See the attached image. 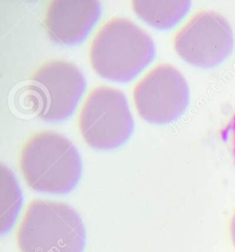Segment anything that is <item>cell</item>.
<instances>
[{
    "instance_id": "cell-2",
    "label": "cell",
    "mask_w": 235,
    "mask_h": 252,
    "mask_svg": "<svg viewBox=\"0 0 235 252\" xmlns=\"http://www.w3.org/2000/svg\"><path fill=\"white\" fill-rule=\"evenodd\" d=\"M155 56V43L141 27L116 17L98 30L88 49L92 68L101 76L125 82L141 72Z\"/></svg>"
},
{
    "instance_id": "cell-8",
    "label": "cell",
    "mask_w": 235,
    "mask_h": 252,
    "mask_svg": "<svg viewBox=\"0 0 235 252\" xmlns=\"http://www.w3.org/2000/svg\"><path fill=\"white\" fill-rule=\"evenodd\" d=\"M101 15L96 0H50L42 13V26L51 40L74 44L83 40Z\"/></svg>"
},
{
    "instance_id": "cell-11",
    "label": "cell",
    "mask_w": 235,
    "mask_h": 252,
    "mask_svg": "<svg viewBox=\"0 0 235 252\" xmlns=\"http://www.w3.org/2000/svg\"><path fill=\"white\" fill-rule=\"evenodd\" d=\"M229 237L232 242V245L235 250V211L233 213L229 222Z\"/></svg>"
},
{
    "instance_id": "cell-6",
    "label": "cell",
    "mask_w": 235,
    "mask_h": 252,
    "mask_svg": "<svg viewBox=\"0 0 235 252\" xmlns=\"http://www.w3.org/2000/svg\"><path fill=\"white\" fill-rule=\"evenodd\" d=\"M234 33L228 20L212 10L193 14L173 37L176 53L196 66L213 67L225 60L234 48Z\"/></svg>"
},
{
    "instance_id": "cell-3",
    "label": "cell",
    "mask_w": 235,
    "mask_h": 252,
    "mask_svg": "<svg viewBox=\"0 0 235 252\" xmlns=\"http://www.w3.org/2000/svg\"><path fill=\"white\" fill-rule=\"evenodd\" d=\"M16 240L20 252H83L86 230L67 204L34 199L20 219Z\"/></svg>"
},
{
    "instance_id": "cell-7",
    "label": "cell",
    "mask_w": 235,
    "mask_h": 252,
    "mask_svg": "<svg viewBox=\"0 0 235 252\" xmlns=\"http://www.w3.org/2000/svg\"><path fill=\"white\" fill-rule=\"evenodd\" d=\"M133 97L142 119L165 124L177 119L186 110L189 89L185 77L175 66L159 63L135 84Z\"/></svg>"
},
{
    "instance_id": "cell-4",
    "label": "cell",
    "mask_w": 235,
    "mask_h": 252,
    "mask_svg": "<svg viewBox=\"0 0 235 252\" xmlns=\"http://www.w3.org/2000/svg\"><path fill=\"white\" fill-rule=\"evenodd\" d=\"M85 86V77L74 63L48 61L31 74L25 101L40 120H65L74 112Z\"/></svg>"
},
{
    "instance_id": "cell-12",
    "label": "cell",
    "mask_w": 235,
    "mask_h": 252,
    "mask_svg": "<svg viewBox=\"0 0 235 252\" xmlns=\"http://www.w3.org/2000/svg\"><path fill=\"white\" fill-rule=\"evenodd\" d=\"M232 132H233V141H234V144H233V148H234V155H235V115L233 118V121H232Z\"/></svg>"
},
{
    "instance_id": "cell-10",
    "label": "cell",
    "mask_w": 235,
    "mask_h": 252,
    "mask_svg": "<svg viewBox=\"0 0 235 252\" xmlns=\"http://www.w3.org/2000/svg\"><path fill=\"white\" fill-rule=\"evenodd\" d=\"M1 228L2 232H5L16 219L20 208L21 194L13 173L3 164L1 165Z\"/></svg>"
},
{
    "instance_id": "cell-9",
    "label": "cell",
    "mask_w": 235,
    "mask_h": 252,
    "mask_svg": "<svg viewBox=\"0 0 235 252\" xmlns=\"http://www.w3.org/2000/svg\"><path fill=\"white\" fill-rule=\"evenodd\" d=\"M132 7L135 13L151 26L168 29L174 26L188 12L190 2L187 0H134Z\"/></svg>"
},
{
    "instance_id": "cell-1",
    "label": "cell",
    "mask_w": 235,
    "mask_h": 252,
    "mask_svg": "<svg viewBox=\"0 0 235 252\" xmlns=\"http://www.w3.org/2000/svg\"><path fill=\"white\" fill-rule=\"evenodd\" d=\"M18 166L30 188L49 193L70 192L82 173L80 155L73 142L51 130L37 131L26 139Z\"/></svg>"
},
{
    "instance_id": "cell-5",
    "label": "cell",
    "mask_w": 235,
    "mask_h": 252,
    "mask_svg": "<svg viewBox=\"0 0 235 252\" xmlns=\"http://www.w3.org/2000/svg\"><path fill=\"white\" fill-rule=\"evenodd\" d=\"M77 126L88 146L108 150L121 146L134 129V119L121 90L93 87L81 106Z\"/></svg>"
}]
</instances>
